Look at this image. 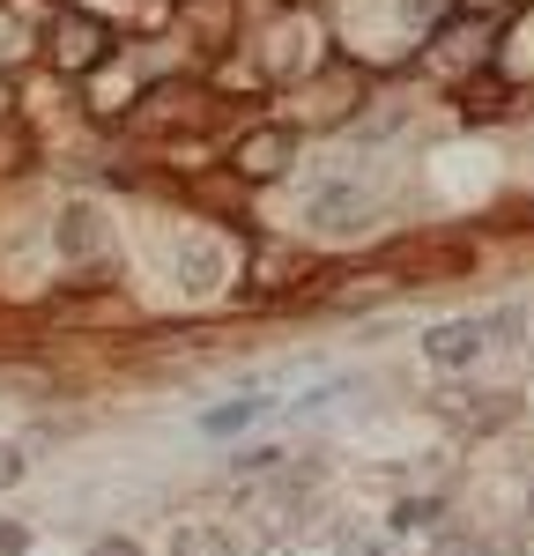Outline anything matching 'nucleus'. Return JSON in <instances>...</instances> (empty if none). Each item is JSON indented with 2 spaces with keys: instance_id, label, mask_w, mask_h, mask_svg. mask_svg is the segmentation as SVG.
Returning <instances> with one entry per match:
<instances>
[{
  "instance_id": "nucleus-1",
  "label": "nucleus",
  "mask_w": 534,
  "mask_h": 556,
  "mask_svg": "<svg viewBox=\"0 0 534 556\" xmlns=\"http://www.w3.org/2000/svg\"><path fill=\"white\" fill-rule=\"evenodd\" d=\"M290 156H297V134H290V127H260V134L238 141V172H245V178H275Z\"/></svg>"
},
{
  "instance_id": "nucleus-2",
  "label": "nucleus",
  "mask_w": 534,
  "mask_h": 556,
  "mask_svg": "<svg viewBox=\"0 0 534 556\" xmlns=\"http://www.w3.org/2000/svg\"><path fill=\"white\" fill-rule=\"evenodd\" d=\"M52 52H60V67L82 75V67H97V52H104V30H97L89 15H60V23H52Z\"/></svg>"
},
{
  "instance_id": "nucleus-3",
  "label": "nucleus",
  "mask_w": 534,
  "mask_h": 556,
  "mask_svg": "<svg viewBox=\"0 0 534 556\" xmlns=\"http://www.w3.org/2000/svg\"><path fill=\"white\" fill-rule=\"evenodd\" d=\"M431 364H475L483 356V319H445V327H431Z\"/></svg>"
},
{
  "instance_id": "nucleus-4",
  "label": "nucleus",
  "mask_w": 534,
  "mask_h": 556,
  "mask_svg": "<svg viewBox=\"0 0 534 556\" xmlns=\"http://www.w3.org/2000/svg\"><path fill=\"white\" fill-rule=\"evenodd\" d=\"M97 245H104V230H97V208H67L60 215V253H97Z\"/></svg>"
},
{
  "instance_id": "nucleus-5",
  "label": "nucleus",
  "mask_w": 534,
  "mask_h": 556,
  "mask_svg": "<svg viewBox=\"0 0 534 556\" xmlns=\"http://www.w3.org/2000/svg\"><path fill=\"white\" fill-rule=\"evenodd\" d=\"M171 556H230V534L208 527V519H193V527H178V534H171Z\"/></svg>"
},
{
  "instance_id": "nucleus-6",
  "label": "nucleus",
  "mask_w": 534,
  "mask_h": 556,
  "mask_svg": "<svg viewBox=\"0 0 534 556\" xmlns=\"http://www.w3.org/2000/svg\"><path fill=\"white\" fill-rule=\"evenodd\" d=\"M356 208H364V193H319L312 215H319V223H342V215H356Z\"/></svg>"
},
{
  "instance_id": "nucleus-7",
  "label": "nucleus",
  "mask_w": 534,
  "mask_h": 556,
  "mask_svg": "<svg viewBox=\"0 0 534 556\" xmlns=\"http://www.w3.org/2000/svg\"><path fill=\"white\" fill-rule=\"evenodd\" d=\"M438 513V505H431V497H408V505H394V527H423V519Z\"/></svg>"
},
{
  "instance_id": "nucleus-8",
  "label": "nucleus",
  "mask_w": 534,
  "mask_h": 556,
  "mask_svg": "<svg viewBox=\"0 0 534 556\" xmlns=\"http://www.w3.org/2000/svg\"><path fill=\"white\" fill-rule=\"evenodd\" d=\"M238 424H253V401H238V408H216V416H208V430H238Z\"/></svg>"
},
{
  "instance_id": "nucleus-9",
  "label": "nucleus",
  "mask_w": 534,
  "mask_h": 556,
  "mask_svg": "<svg viewBox=\"0 0 534 556\" xmlns=\"http://www.w3.org/2000/svg\"><path fill=\"white\" fill-rule=\"evenodd\" d=\"M342 556H386V549H379L371 534H342Z\"/></svg>"
},
{
  "instance_id": "nucleus-10",
  "label": "nucleus",
  "mask_w": 534,
  "mask_h": 556,
  "mask_svg": "<svg viewBox=\"0 0 534 556\" xmlns=\"http://www.w3.org/2000/svg\"><path fill=\"white\" fill-rule=\"evenodd\" d=\"M15 475H23V453H15V445H0V490H8Z\"/></svg>"
},
{
  "instance_id": "nucleus-11",
  "label": "nucleus",
  "mask_w": 534,
  "mask_h": 556,
  "mask_svg": "<svg viewBox=\"0 0 534 556\" xmlns=\"http://www.w3.org/2000/svg\"><path fill=\"white\" fill-rule=\"evenodd\" d=\"M30 549V534H23V527H0V556H23Z\"/></svg>"
},
{
  "instance_id": "nucleus-12",
  "label": "nucleus",
  "mask_w": 534,
  "mask_h": 556,
  "mask_svg": "<svg viewBox=\"0 0 534 556\" xmlns=\"http://www.w3.org/2000/svg\"><path fill=\"white\" fill-rule=\"evenodd\" d=\"M89 556H141V549H134V542H97Z\"/></svg>"
}]
</instances>
